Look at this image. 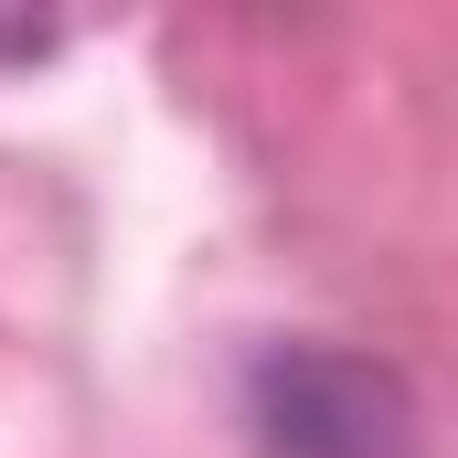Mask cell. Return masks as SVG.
Wrapping results in <instances>:
<instances>
[{"instance_id": "2", "label": "cell", "mask_w": 458, "mask_h": 458, "mask_svg": "<svg viewBox=\"0 0 458 458\" xmlns=\"http://www.w3.org/2000/svg\"><path fill=\"white\" fill-rule=\"evenodd\" d=\"M54 43H64L54 21H0V64H43Z\"/></svg>"}, {"instance_id": "1", "label": "cell", "mask_w": 458, "mask_h": 458, "mask_svg": "<svg viewBox=\"0 0 458 458\" xmlns=\"http://www.w3.org/2000/svg\"><path fill=\"white\" fill-rule=\"evenodd\" d=\"M245 427L267 458H416V394L352 342H267L245 362Z\"/></svg>"}]
</instances>
